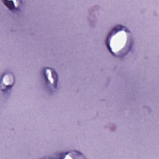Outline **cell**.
<instances>
[{
    "mask_svg": "<svg viewBox=\"0 0 159 159\" xmlns=\"http://www.w3.org/2000/svg\"><path fill=\"white\" fill-rule=\"evenodd\" d=\"M106 45L112 55L119 58L124 57L132 50V33L125 26L121 24L116 25L107 34Z\"/></svg>",
    "mask_w": 159,
    "mask_h": 159,
    "instance_id": "1",
    "label": "cell"
},
{
    "mask_svg": "<svg viewBox=\"0 0 159 159\" xmlns=\"http://www.w3.org/2000/svg\"><path fill=\"white\" fill-rule=\"evenodd\" d=\"M43 75L48 89L51 91L56 89L58 81V75L56 71L52 68L45 67L43 70Z\"/></svg>",
    "mask_w": 159,
    "mask_h": 159,
    "instance_id": "2",
    "label": "cell"
},
{
    "mask_svg": "<svg viewBox=\"0 0 159 159\" xmlns=\"http://www.w3.org/2000/svg\"><path fill=\"white\" fill-rule=\"evenodd\" d=\"M14 81L15 78L12 73L10 72H6L1 77V86L2 91L6 93L14 85Z\"/></svg>",
    "mask_w": 159,
    "mask_h": 159,
    "instance_id": "3",
    "label": "cell"
},
{
    "mask_svg": "<svg viewBox=\"0 0 159 159\" xmlns=\"http://www.w3.org/2000/svg\"><path fill=\"white\" fill-rule=\"evenodd\" d=\"M3 2L6 4V6L11 11H18L20 8V4L21 1H5Z\"/></svg>",
    "mask_w": 159,
    "mask_h": 159,
    "instance_id": "4",
    "label": "cell"
}]
</instances>
